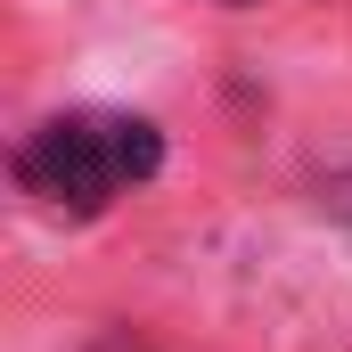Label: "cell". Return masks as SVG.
Wrapping results in <instances>:
<instances>
[{
	"instance_id": "3957f363",
	"label": "cell",
	"mask_w": 352,
	"mask_h": 352,
	"mask_svg": "<svg viewBox=\"0 0 352 352\" xmlns=\"http://www.w3.org/2000/svg\"><path fill=\"white\" fill-rule=\"evenodd\" d=\"M230 8H246V0H230Z\"/></svg>"
},
{
	"instance_id": "6da1fadb",
	"label": "cell",
	"mask_w": 352,
	"mask_h": 352,
	"mask_svg": "<svg viewBox=\"0 0 352 352\" xmlns=\"http://www.w3.org/2000/svg\"><path fill=\"white\" fill-rule=\"evenodd\" d=\"M164 164V140L148 115H115V107H74L50 115L25 148H16V180L58 205V213H107L131 180H148Z\"/></svg>"
},
{
	"instance_id": "7a4b0ae2",
	"label": "cell",
	"mask_w": 352,
	"mask_h": 352,
	"mask_svg": "<svg viewBox=\"0 0 352 352\" xmlns=\"http://www.w3.org/2000/svg\"><path fill=\"white\" fill-rule=\"evenodd\" d=\"M90 352H148V344H140V336H98Z\"/></svg>"
}]
</instances>
